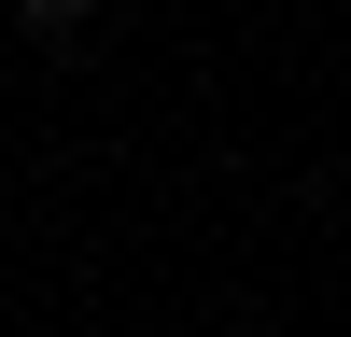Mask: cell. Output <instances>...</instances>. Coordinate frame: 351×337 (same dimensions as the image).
Masks as SVG:
<instances>
[{
    "label": "cell",
    "instance_id": "cell-1",
    "mask_svg": "<svg viewBox=\"0 0 351 337\" xmlns=\"http://www.w3.org/2000/svg\"><path fill=\"white\" fill-rule=\"evenodd\" d=\"M28 28H56V42H71V28H99V0H14Z\"/></svg>",
    "mask_w": 351,
    "mask_h": 337
}]
</instances>
